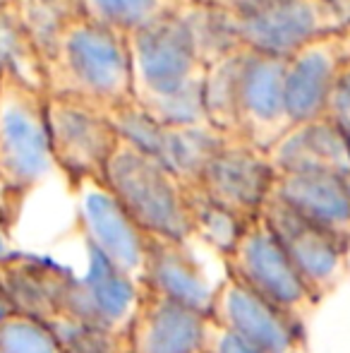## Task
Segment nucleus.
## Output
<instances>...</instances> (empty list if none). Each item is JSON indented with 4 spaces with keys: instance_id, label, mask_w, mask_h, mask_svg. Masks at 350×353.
<instances>
[{
    "instance_id": "nucleus-7",
    "label": "nucleus",
    "mask_w": 350,
    "mask_h": 353,
    "mask_svg": "<svg viewBox=\"0 0 350 353\" xmlns=\"http://www.w3.org/2000/svg\"><path fill=\"white\" fill-rule=\"evenodd\" d=\"M226 270L228 276L298 315H305L319 301L262 216H254L245 228L235 250L226 257Z\"/></svg>"
},
{
    "instance_id": "nucleus-19",
    "label": "nucleus",
    "mask_w": 350,
    "mask_h": 353,
    "mask_svg": "<svg viewBox=\"0 0 350 353\" xmlns=\"http://www.w3.org/2000/svg\"><path fill=\"white\" fill-rule=\"evenodd\" d=\"M228 132L219 130L214 123L199 121L187 125H166L161 123V132L156 137L154 154L166 168L175 173L185 185H195L201 168L219 149Z\"/></svg>"
},
{
    "instance_id": "nucleus-31",
    "label": "nucleus",
    "mask_w": 350,
    "mask_h": 353,
    "mask_svg": "<svg viewBox=\"0 0 350 353\" xmlns=\"http://www.w3.org/2000/svg\"><path fill=\"white\" fill-rule=\"evenodd\" d=\"M10 315H12V305H10L8 296H5L3 283H0V322H3L5 317H10Z\"/></svg>"
},
{
    "instance_id": "nucleus-11",
    "label": "nucleus",
    "mask_w": 350,
    "mask_h": 353,
    "mask_svg": "<svg viewBox=\"0 0 350 353\" xmlns=\"http://www.w3.org/2000/svg\"><path fill=\"white\" fill-rule=\"evenodd\" d=\"M211 320L266 353H303L307 341L303 315L276 305L233 276L221 281Z\"/></svg>"
},
{
    "instance_id": "nucleus-12",
    "label": "nucleus",
    "mask_w": 350,
    "mask_h": 353,
    "mask_svg": "<svg viewBox=\"0 0 350 353\" xmlns=\"http://www.w3.org/2000/svg\"><path fill=\"white\" fill-rule=\"evenodd\" d=\"M283 74V56H271L245 46L235 103V135L269 149L293 125L285 103Z\"/></svg>"
},
{
    "instance_id": "nucleus-23",
    "label": "nucleus",
    "mask_w": 350,
    "mask_h": 353,
    "mask_svg": "<svg viewBox=\"0 0 350 353\" xmlns=\"http://www.w3.org/2000/svg\"><path fill=\"white\" fill-rule=\"evenodd\" d=\"M8 5L41 61L51 53L63 32L85 14L82 0H8Z\"/></svg>"
},
{
    "instance_id": "nucleus-17",
    "label": "nucleus",
    "mask_w": 350,
    "mask_h": 353,
    "mask_svg": "<svg viewBox=\"0 0 350 353\" xmlns=\"http://www.w3.org/2000/svg\"><path fill=\"white\" fill-rule=\"evenodd\" d=\"M276 173L338 171L350 176V149L331 116L293 123L269 149Z\"/></svg>"
},
{
    "instance_id": "nucleus-13",
    "label": "nucleus",
    "mask_w": 350,
    "mask_h": 353,
    "mask_svg": "<svg viewBox=\"0 0 350 353\" xmlns=\"http://www.w3.org/2000/svg\"><path fill=\"white\" fill-rule=\"evenodd\" d=\"M75 190L85 238L106 252L118 267L140 279L151 241L144 228L98 178H85L77 183Z\"/></svg>"
},
{
    "instance_id": "nucleus-14",
    "label": "nucleus",
    "mask_w": 350,
    "mask_h": 353,
    "mask_svg": "<svg viewBox=\"0 0 350 353\" xmlns=\"http://www.w3.org/2000/svg\"><path fill=\"white\" fill-rule=\"evenodd\" d=\"M346 65L341 32L312 39L285 58V103L293 123L327 116Z\"/></svg>"
},
{
    "instance_id": "nucleus-25",
    "label": "nucleus",
    "mask_w": 350,
    "mask_h": 353,
    "mask_svg": "<svg viewBox=\"0 0 350 353\" xmlns=\"http://www.w3.org/2000/svg\"><path fill=\"white\" fill-rule=\"evenodd\" d=\"M48 322L61 341L63 353H130L125 332L108 330L63 312L53 315Z\"/></svg>"
},
{
    "instance_id": "nucleus-3",
    "label": "nucleus",
    "mask_w": 350,
    "mask_h": 353,
    "mask_svg": "<svg viewBox=\"0 0 350 353\" xmlns=\"http://www.w3.org/2000/svg\"><path fill=\"white\" fill-rule=\"evenodd\" d=\"M98 181L118 197L149 238H192L187 185L151 154L118 137Z\"/></svg>"
},
{
    "instance_id": "nucleus-18",
    "label": "nucleus",
    "mask_w": 350,
    "mask_h": 353,
    "mask_svg": "<svg viewBox=\"0 0 350 353\" xmlns=\"http://www.w3.org/2000/svg\"><path fill=\"white\" fill-rule=\"evenodd\" d=\"M271 195L305 219L350 236V176L338 171L276 173Z\"/></svg>"
},
{
    "instance_id": "nucleus-16",
    "label": "nucleus",
    "mask_w": 350,
    "mask_h": 353,
    "mask_svg": "<svg viewBox=\"0 0 350 353\" xmlns=\"http://www.w3.org/2000/svg\"><path fill=\"white\" fill-rule=\"evenodd\" d=\"M140 283L144 291L182 303L211 317L221 281H214L187 241L151 238L144 257Z\"/></svg>"
},
{
    "instance_id": "nucleus-5",
    "label": "nucleus",
    "mask_w": 350,
    "mask_h": 353,
    "mask_svg": "<svg viewBox=\"0 0 350 353\" xmlns=\"http://www.w3.org/2000/svg\"><path fill=\"white\" fill-rule=\"evenodd\" d=\"M46 121L58 171L72 185L85 178H101L118 144L111 113L80 99L46 94Z\"/></svg>"
},
{
    "instance_id": "nucleus-27",
    "label": "nucleus",
    "mask_w": 350,
    "mask_h": 353,
    "mask_svg": "<svg viewBox=\"0 0 350 353\" xmlns=\"http://www.w3.org/2000/svg\"><path fill=\"white\" fill-rule=\"evenodd\" d=\"M204 353H266L257 349L254 344L245 341L243 336H238L235 332H230L228 327L219 325L211 320L209 327V339H206V351Z\"/></svg>"
},
{
    "instance_id": "nucleus-28",
    "label": "nucleus",
    "mask_w": 350,
    "mask_h": 353,
    "mask_svg": "<svg viewBox=\"0 0 350 353\" xmlns=\"http://www.w3.org/2000/svg\"><path fill=\"white\" fill-rule=\"evenodd\" d=\"M329 116L341 128L350 149V65H346V70H343L341 79L336 84V92H333L331 103H329Z\"/></svg>"
},
{
    "instance_id": "nucleus-6",
    "label": "nucleus",
    "mask_w": 350,
    "mask_h": 353,
    "mask_svg": "<svg viewBox=\"0 0 350 353\" xmlns=\"http://www.w3.org/2000/svg\"><path fill=\"white\" fill-rule=\"evenodd\" d=\"M228 19L240 46L283 58L350 22L333 0H269L252 12L228 14Z\"/></svg>"
},
{
    "instance_id": "nucleus-33",
    "label": "nucleus",
    "mask_w": 350,
    "mask_h": 353,
    "mask_svg": "<svg viewBox=\"0 0 350 353\" xmlns=\"http://www.w3.org/2000/svg\"><path fill=\"white\" fill-rule=\"evenodd\" d=\"M333 3H336V5H338V8H341V10H343V12H346V14H348V17H350V0H333Z\"/></svg>"
},
{
    "instance_id": "nucleus-34",
    "label": "nucleus",
    "mask_w": 350,
    "mask_h": 353,
    "mask_svg": "<svg viewBox=\"0 0 350 353\" xmlns=\"http://www.w3.org/2000/svg\"><path fill=\"white\" fill-rule=\"evenodd\" d=\"M0 3H8V0H0Z\"/></svg>"
},
{
    "instance_id": "nucleus-1",
    "label": "nucleus",
    "mask_w": 350,
    "mask_h": 353,
    "mask_svg": "<svg viewBox=\"0 0 350 353\" xmlns=\"http://www.w3.org/2000/svg\"><path fill=\"white\" fill-rule=\"evenodd\" d=\"M132 101L166 125L206 121L201 103L206 61L180 10L125 34Z\"/></svg>"
},
{
    "instance_id": "nucleus-20",
    "label": "nucleus",
    "mask_w": 350,
    "mask_h": 353,
    "mask_svg": "<svg viewBox=\"0 0 350 353\" xmlns=\"http://www.w3.org/2000/svg\"><path fill=\"white\" fill-rule=\"evenodd\" d=\"M65 276H58V267L36 262H8L0 267V283L8 296L12 312L51 320L61 312V296Z\"/></svg>"
},
{
    "instance_id": "nucleus-32",
    "label": "nucleus",
    "mask_w": 350,
    "mask_h": 353,
    "mask_svg": "<svg viewBox=\"0 0 350 353\" xmlns=\"http://www.w3.org/2000/svg\"><path fill=\"white\" fill-rule=\"evenodd\" d=\"M341 37H343V48H346V61L350 65V22L341 29Z\"/></svg>"
},
{
    "instance_id": "nucleus-30",
    "label": "nucleus",
    "mask_w": 350,
    "mask_h": 353,
    "mask_svg": "<svg viewBox=\"0 0 350 353\" xmlns=\"http://www.w3.org/2000/svg\"><path fill=\"white\" fill-rule=\"evenodd\" d=\"M8 262H12V248H10V238L3 223H0V267H5Z\"/></svg>"
},
{
    "instance_id": "nucleus-22",
    "label": "nucleus",
    "mask_w": 350,
    "mask_h": 353,
    "mask_svg": "<svg viewBox=\"0 0 350 353\" xmlns=\"http://www.w3.org/2000/svg\"><path fill=\"white\" fill-rule=\"evenodd\" d=\"M245 46H235L206 63L201 82L204 116L219 130L235 135V103H238V79L243 68Z\"/></svg>"
},
{
    "instance_id": "nucleus-4",
    "label": "nucleus",
    "mask_w": 350,
    "mask_h": 353,
    "mask_svg": "<svg viewBox=\"0 0 350 353\" xmlns=\"http://www.w3.org/2000/svg\"><path fill=\"white\" fill-rule=\"evenodd\" d=\"M56 171L46 121V92L0 68V185L22 197Z\"/></svg>"
},
{
    "instance_id": "nucleus-2",
    "label": "nucleus",
    "mask_w": 350,
    "mask_h": 353,
    "mask_svg": "<svg viewBox=\"0 0 350 353\" xmlns=\"http://www.w3.org/2000/svg\"><path fill=\"white\" fill-rule=\"evenodd\" d=\"M43 65V92L72 97L111 113L132 101L125 34L82 14L63 32Z\"/></svg>"
},
{
    "instance_id": "nucleus-26",
    "label": "nucleus",
    "mask_w": 350,
    "mask_h": 353,
    "mask_svg": "<svg viewBox=\"0 0 350 353\" xmlns=\"http://www.w3.org/2000/svg\"><path fill=\"white\" fill-rule=\"evenodd\" d=\"M0 353H63L51 322L12 312L0 322Z\"/></svg>"
},
{
    "instance_id": "nucleus-21",
    "label": "nucleus",
    "mask_w": 350,
    "mask_h": 353,
    "mask_svg": "<svg viewBox=\"0 0 350 353\" xmlns=\"http://www.w3.org/2000/svg\"><path fill=\"white\" fill-rule=\"evenodd\" d=\"M187 202H190L192 238H197L214 255L226 260L235 250L252 219L211 200L197 185H187Z\"/></svg>"
},
{
    "instance_id": "nucleus-10",
    "label": "nucleus",
    "mask_w": 350,
    "mask_h": 353,
    "mask_svg": "<svg viewBox=\"0 0 350 353\" xmlns=\"http://www.w3.org/2000/svg\"><path fill=\"white\" fill-rule=\"evenodd\" d=\"M276 183V168L266 149L240 135H226L195 185L211 200L238 214L259 216Z\"/></svg>"
},
{
    "instance_id": "nucleus-8",
    "label": "nucleus",
    "mask_w": 350,
    "mask_h": 353,
    "mask_svg": "<svg viewBox=\"0 0 350 353\" xmlns=\"http://www.w3.org/2000/svg\"><path fill=\"white\" fill-rule=\"evenodd\" d=\"M259 216L319 298L341 281L348 267L350 236L309 221L276 195H269Z\"/></svg>"
},
{
    "instance_id": "nucleus-15",
    "label": "nucleus",
    "mask_w": 350,
    "mask_h": 353,
    "mask_svg": "<svg viewBox=\"0 0 350 353\" xmlns=\"http://www.w3.org/2000/svg\"><path fill=\"white\" fill-rule=\"evenodd\" d=\"M211 317L144 291L127 327L130 353H204Z\"/></svg>"
},
{
    "instance_id": "nucleus-29",
    "label": "nucleus",
    "mask_w": 350,
    "mask_h": 353,
    "mask_svg": "<svg viewBox=\"0 0 350 353\" xmlns=\"http://www.w3.org/2000/svg\"><path fill=\"white\" fill-rule=\"evenodd\" d=\"M192 3L206 5V8L221 10V12H228V14H245V12H252V10L262 8L269 0H192Z\"/></svg>"
},
{
    "instance_id": "nucleus-9",
    "label": "nucleus",
    "mask_w": 350,
    "mask_h": 353,
    "mask_svg": "<svg viewBox=\"0 0 350 353\" xmlns=\"http://www.w3.org/2000/svg\"><path fill=\"white\" fill-rule=\"evenodd\" d=\"M85 257V274L80 279H67L63 286L61 312L108 330L127 332L144 296L140 279L118 267L87 238Z\"/></svg>"
},
{
    "instance_id": "nucleus-24",
    "label": "nucleus",
    "mask_w": 350,
    "mask_h": 353,
    "mask_svg": "<svg viewBox=\"0 0 350 353\" xmlns=\"http://www.w3.org/2000/svg\"><path fill=\"white\" fill-rule=\"evenodd\" d=\"M182 0H82L85 17L113 32L130 34L166 14L175 12Z\"/></svg>"
}]
</instances>
